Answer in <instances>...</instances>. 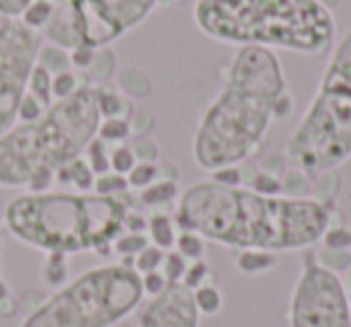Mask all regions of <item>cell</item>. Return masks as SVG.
Masks as SVG:
<instances>
[{"label":"cell","instance_id":"obj_30","mask_svg":"<svg viewBox=\"0 0 351 327\" xmlns=\"http://www.w3.org/2000/svg\"><path fill=\"white\" fill-rule=\"evenodd\" d=\"M128 191H130V186H128V178L121 176V173H101V176H97V181H94V193H99V195H108V197H125Z\"/></svg>","mask_w":351,"mask_h":327},{"label":"cell","instance_id":"obj_47","mask_svg":"<svg viewBox=\"0 0 351 327\" xmlns=\"http://www.w3.org/2000/svg\"><path fill=\"white\" fill-rule=\"evenodd\" d=\"M32 0H0V17H20Z\"/></svg>","mask_w":351,"mask_h":327},{"label":"cell","instance_id":"obj_48","mask_svg":"<svg viewBox=\"0 0 351 327\" xmlns=\"http://www.w3.org/2000/svg\"><path fill=\"white\" fill-rule=\"evenodd\" d=\"M8 296H10V289H8V284L0 279V301H5Z\"/></svg>","mask_w":351,"mask_h":327},{"label":"cell","instance_id":"obj_39","mask_svg":"<svg viewBox=\"0 0 351 327\" xmlns=\"http://www.w3.org/2000/svg\"><path fill=\"white\" fill-rule=\"evenodd\" d=\"M248 188H250V191H255V193H260V195H282V178L260 169V171L250 178Z\"/></svg>","mask_w":351,"mask_h":327},{"label":"cell","instance_id":"obj_6","mask_svg":"<svg viewBox=\"0 0 351 327\" xmlns=\"http://www.w3.org/2000/svg\"><path fill=\"white\" fill-rule=\"evenodd\" d=\"M330 51L320 87L284 147L289 164L313 181L351 159V29Z\"/></svg>","mask_w":351,"mask_h":327},{"label":"cell","instance_id":"obj_43","mask_svg":"<svg viewBox=\"0 0 351 327\" xmlns=\"http://www.w3.org/2000/svg\"><path fill=\"white\" fill-rule=\"evenodd\" d=\"M142 277V293L145 296H159L161 291H164L166 287H169V282L164 279V274H161V269H156V272H147V274H140Z\"/></svg>","mask_w":351,"mask_h":327},{"label":"cell","instance_id":"obj_21","mask_svg":"<svg viewBox=\"0 0 351 327\" xmlns=\"http://www.w3.org/2000/svg\"><path fill=\"white\" fill-rule=\"evenodd\" d=\"M193 301H195V308L200 315H217L224 308V293H221L219 287L207 282L193 291Z\"/></svg>","mask_w":351,"mask_h":327},{"label":"cell","instance_id":"obj_18","mask_svg":"<svg viewBox=\"0 0 351 327\" xmlns=\"http://www.w3.org/2000/svg\"><path fill=\"white\" fill-rule=\"evenodd\" d=\"M118 89L130 101H137V99H147L152 94V80L140 68H125L118 75Z\"/></svg>","mask_w":351,"mask_h":327},{"label":"cell","instance_id":"obj_49","mask_svg":"<svg viewBox=\"0 0 351 327\" xmlns=\"http://www.w3.org/2000/svg\"><path fill=\"white\" fill-rule=\"evenodd\" d=\"M341 282H344L346 291H351V267H349V269H346V272H344V279H341Z\"/></svg>","mask_w":351,"mask_h":327},{"label":"cell","instance_id":"obj_28","mask_svg":"<svg viewBox=\"0 0 351 327\" xmlns=\"http://www.w3.org/2000/svg\"><path fill=\"white\" fill-rule=\"evenodd\" d=\"M84 161L89 164L94 176H101V173L111 171V152H108L106 142L94 137V140L87 145V149H84Z\"/></svg>","mask_w":351,"mask_h":327},{"label":"cell","instance_id":"obj_19","mask_svg":"<svg viewBox=\"0 0 351 327\" xmlns=\"http://www.w3.org/2000/svg\"><path fill=\"white\" fill-rule=\"evenodd\" d=\"M36 65L49 70L51 75L73 70V65H70V51L63 49V46H56V44H41L39 56H36Z\"/></svg>","mask_w":351,"mask_h":327},{"label":"cell","instance_id":"obj_44","mask_svg":"<svg viewBox=\"0 0 351 327\" xmlns=\"http://www.w3.org/2000/svg\"><path fill=\"white\" fill-rule=\"evenodd\" d=\"M94 51L97 49H87V46H77V49L70 51V65H73V70H77L82 75L87 73V68L92 65Z\"/></svg>","mask_w":351,"mask_h":327},{"label":"cell","instance_id":"obj_14","mask_svg":"<svg viewBox=\"0 0 351 327\" xmlns=\"http://www.w3.org/2000/svg\"><path fill=\"white\" fill-rule=\"evenodd\" d=\"M234 265L245 277H258V274L269 272V269L277 265V253H272V250H260V248L234 250Z\"/></svg>","mask_w":351,"mask_h":327},{"label":"cell","instance_id":"obj_51","mask_svg":"<svg viewBox=\"0 0 351 327\" xmlns=\"http://www.w3.org/2000/svg\"><path fill=\"white\" fill-rule=\"evenodd\" d=\"M49 3H53V5H63V3H68V0H49Z\"/></svg>","mask_w":351,"mask_h":327},{"label":"cell","instance_id":"obj_4","mask_svg":"<svg viewBox=\"0 0 351 327\" xmlns=\"http://www.w3.org/2000/svg\"><path fill=\"white\" fill-rule=\"evenodd\" d=\"M128 210V197L46 191L12 197L3 221L29 248L63 255L97 250L104 255L123 234Z\"/></svg>","mask_w":351,"mask_h":327},{"label":"cell","instance_id":"obj_22","mask_svg":"<svg viewBox=\"0 0 351 327\" xmlns=\"http://www.w3.org/2000/svg\"><path fill=\"white\" fill-rule=\"evenodd\" d=\"M68 274H70L68 255L46 253V263H44V267H41V279H44V284L60 289L63 284H68Z\"/></svg>","mask_w":351,"mask_h":327},{"label":"cell","instance_id":"obj_15","mask_svg":"<svg viewBox=\"0 0 351 327\" xmlns=\"http://www.w3.org/2000/svg\"><path fill=\"white\" fill-rule=\"evenodd\" d=\"M178 224L171 215L166 212H154L152 217H147V239L152 245L161 250H173L176 239H178Z\"/></svg>","mask_w":351,"mask_h":327},{"label":"cell","instance_id":"obj_29","mask_svg":"<svg viewBox=\"0 0 351 327\" xmlns=\"http://www.w3.org/2000/svg\"><path fill=\"white\" fill-rule=\"evenodd\" d=\"M87 77L80 75L77 70H65V73L53 75V101H60V99H68L77 92L80 87H84Z\"/></svg>","mask_w":351,"mask_h":327},{"label":"cell","instance_id":"obj_32","mask_svg":"<svg viewBox=\"0 0 351 327\" xmlns=\"http://www.w3.org/2000/svg\"><path fill=\"white\" fill-rule=\"evenodd\" d=\"M128 186L135 188V191H145L152 183L159 181V164H147V161H137L132 171L128 173Z\"/></svg>","mask_w":351,"mask_h":327},{"label":"cell","instance_id":"obj_23","mask_svg":"<svg viewBox=\"0 0 351 327\" xmlns=\"http://www.w3.org/2000/svg\"><path fill=\"white\" fill-rule=\"evenodd\" d=\"M27 92L49 108L53 104V75L41 68V65H34V70L29 75V82H27Z\"/></svg>","mask_w":351,"mask_h":327},{"label":"cell","instance_id":"obj_13","mask_svg":"<svg viewBox=\"0 0 351 327\" xmlns=\"http://www.w3.org/2000/svg\"><path fill=\"white\" fill-rule=\"evenodd\" d=\"M94 89H97V106L99 113H101V121L104 118H130V113L135 111V104L118 87L94 84Z\"/></svg>","mask_w":351,"mask_h":327},{"label":"cell","instance_id":"obj_34","mask_svg":"<svg viewBox=\"0 0 351 327\" xmlns=\"http://www.w3.org/2000/svg\"><path fill=\"white\" fill-rule=\"evenodd\" d=\"M186 267H188V260L183 258L178 250H166L164 255V263H161V274L169 284H178L186 274Z\"/></svg>","mask_w":351,"mask_h":327},{"label":"cell","instance_id":"obj_53","mask_svg":"<svg viewBox=\"0 0 351 327\" xmlns=\"http://www.w3.org/2000/svg\"><path fill=\"white\" fill-rule=\"evenodd\" d=\"M0 20H3V17H0Z\"/></svg>","mask_w":351,"mask_h":327},{"label":"cell","instance_id":"obj_31","mask_svg":"<svg viewBox=\"0 0 351 327\" xmlns=\"http://www.w3.org/2000/svg\"><path fill=\"white\" fill-rule=\"evenodd\" d=\"M147 245H149L147 234H130V231H123V234L113 241L111 248H113V253H118L121 258L135 260V255L140 253L142 248H147Z\"/></svg>","mask_w":351,"mask_h":327},{"label":"cell","instance_id":"obj_9","mask_svg":"<svg viewBox=\"0 0 351 327\" xmlns=\"http://www.w3.org/2000/svg\"><path fill=\"white\" fill-rule=\"evenodd\" d=\"M289 327H351V298L339 274L320 267L311 248L289 301Z\"/></svg>","mask_w":351,"mask_h":327},{"label":"cell","instance_id":"obj_40","mask_svg":"<svg viewBox=\"0 0 351 327\" xmlns=\"http://www.w3.org/2000/svg\"><path fill=\"white\" fill-rule=\"evenodd\" d=\"M44 111H46V106L39 101L36 97H32L29 92L22 97V101H20V108H17V123H32V121H36V118H41L44 116Z\"/></svg>","mask_w":351,"mask_h":327},{"label":"cell","instance_id":"obj_46","mask_svg":"<svg viewBox=\"0 0 351 327\" xmlns=\"http://www.w3.org/2000/svg\"><path fill=\"white\" fill-rule=\"evenodd\" d=\"M291 113H293V99L289 92H284L277 99V104H274V121H289Z\"/></svg>","mask_w":351,"mask_h":327},{"label":"cell","instance_id":"obj_35","mask_svg":"<svg viewBox=\"0 0 351 327\" xmlns=\"http://www.w3.org/2000/svg\"><path fill=\"white\" fill-rule=\"evenodd\" d=\"M137 164V156L132 152V147L128 142L123 145H116L111 149V171L113 173H121V176H128L132 171V167Z\"/></svg>","mask_w":351,"mask_h":327},{"label":"cell","instance_id":"obj_5","mask_svg":"<svg viewBox=\"0 0 351 327\" xmlns=\"http://www.w3.org/2000/svg\"><path fill=\"white\" fill-rule=\"evenodd\" d=\"M99 123L94 84L53 101L36 121L15 123L0 135V188H27L39 176H56L60 167L84 154Z\"/></svg>","mask_w":351,"mask_h":327},{"label":"cell","instance_id":"obj_36","mask_svg":"<svg viewBox=\"0 0 351 327\" xmlns=\"http://www.w3.org/2000/svg\"><path fill=\"white\" fill-rule=\"evenodd\" d=\"M210 274H212V269H210V265H207L205 258H202V260H193V263H188L186 274H183L181 284L191 289V291H195L197 287H202V284L210 282Z\"/></svg>","mask_w":351,"mask_h":327},{"label":"cell","instance_id":"obj_33","mask_svg":"<svg viewBox=\"0 0 351 327\" xmlns=\"http://www.w3.org/2000/svg\"><path fill=\"white\" fill-rule=\"evenodd\" d=\"M164 255H166V250H161V248H156V245L149 243L147 248H142L140 253L135 255V260H132V267H135L137 274L156 272V269H161Z\"/></svg>","mask_w":351,"mask_h":327},{"label":"cell","instance_id":"obj_8","mask_svg":"<svg viewBox=\"0 0 351 327\" xmlns=\"http://www.w3.org/2000/svg\"><path fill=\"white\" fill-rule=\"evenodd\" d=\"M156 10V0H68L41 32L49 44L73 51L77 46L106 49L140 27Z\"/></svg>","mask_w":351,"mask_h":327},{"label":"cell","instance_id":"obj_20","mask_svg":"<svg viewBox=\"0 0 351 327\" xmlns=\"http://www.w3.org/2000/svg\"><path fill=\"white\" fill-rule=\"evenodd\" d=\"M315 181H313L308 173H303L301 169L289 167L282 173V195L287 197H311Z\"/></svg>","mask_w":351,"mask_h":327},{"label":"cell","instance_id":"obj_27","mask_svg":"<svg viewBox=\"0 0 351 327\" xmlns=\"http://www.w3.org/2000/svg\"><path fill=\"white\" fill-rule=\"evenodd\" d=\"M313 255H315L317 265L332 274H344L351 267V250H337L322 245L320 250H313Z\"/></svg>","mask_w":351,"mask_h":327},{"label":"cell","instance_id":"obj_3","mask_svg":"<svg viewBox=\"0 0 351 327\" xmlns=\"http://www.w3.org/2000/svg\"><path fill=\"white\" fill-rule=\"evenodd\" d=\"M193 22L219 44L303 56L327 53L337 36L335 15L322 0H197Z\"/></svg>","mask_w":351,"mask_h":327},{"label":"cell","instance_id":"obj_12","mask_svg":"<svg viewBox=\"0 0 351 327\" xmlns=\"http://www.w3.org/2000/svg\"><path fill=\"white\" fill-rule=\"evenodd\" d=\"M94 181H97V176L84 161V156L68 161L65 167L56 171V183L63 188H73L75 193H94Z\"/></svg>","mask_w":351,"mask_h":327},{"label":"cell","instance_id":"obj_10","mask_svg":"<svg viewBox=\"0 0 351 327\" xmlns=\"http://www.w3.org/2000/svg\"><path fill=\"white\" fill-rule=\"evenodd\" d=\"M41 44V32L29 29L20 17L0 20V135L17 123V108L27 94Z\"/></svg>","mask_w":351,"mask_h":327},{"label":"cell","instance_id":"obj_24","mask_svg":"<svg viewBox=\"0 0 351 327\" xmlns=\"http://www.w3.org/2000/svg\"><path fill=\"white\" fill-rule=\"evenodd\" d=\"M53 12H56V5L49 3V0H32L29 5L22 10L20 20L25 22L29 29L44 32L46 25L51 22V17H53Z\"/></svg>","mask_w":351,"mask_h":327},{"label":"cell","instance_id":"obj_50","mask_svg":"<svg viewBox=\"0 0 351 327\" xmlns=\"http://www.w3.org/2000/svg\"><path fill=\"white\" fill-rule=\"evenodd\" d=\"M176 3H178V0H156V8H159V5L169 8V5H176Z\"/></svg>","mask_w":351,"mask_h":327},{"label":"cell","instance_id":"obj_16","mask_svg":"<svg viewBox=\"0 0 351 327\" xmlns=\"http://www.w3.org/2000/svg\"><path fill=\"white\" fill-rule=\"evenodd\" d=\"M178 197H181V188H178V181H166V178H159V181L152 183L149 188L140 191V202L145 207H152V210H159V207L173 205Z\"/></svg>","mask_w":351,"mask_h":327},{"label":"cell","instance_id":"obj_26","mask_svg":"<svg viewBox=\"0 0 351 327\" xmlns=\"http://www.w3.org/2000/svg\"><path fill=\"white\" fill-rule=\"evenodd\" d=\"M173 250H178V253H181L183 258L188 260V263H193V260H202V258H205L207 241L202 239L200 234H195V231L181 229V231H178V239H176Z\"/></svg>","mask_w":351,"mask_h":327},{"label":"cell","instance_id":"obj_45","mask_svg":"<svg viewBox=\"0 0 351 327\" xmlns=\"http://www.w3.org/2000/svg\"><path fill=\"white\" fill-rule=\"evenodd\" d=\"M123 231H130V234H147V217H142L140 212L128 210L125 221H123Z\"/></svg>","mask_w":351,"mask_h":327},{"label":"cell","instance_id":"obj_52","mask_svg":"<svg viewBox=\"0 0 351 327\" xmlns=\"http://www.w3.org/2000/svg\"><path fill=\"white\" fill-rule=\"evenodd\" d=\"M0 245H3V239H0Z\"/></svg>","mask_w":351,"mask_h":327},{"label":"cell","instance_id":"obj_37","mask_svg":"<svg viewBox=\"0 0 351 327\" xmlns=\"http://www.w3.org/2000/svg\"><path fill=\"white\" fill-rule=\"evenodd\" d=\"M322 245L337 250H351V229L344 224H330L322 234Z\"/></svg>","mask_w":351,"mask_h":327},{"label":"cell","instance_id":"obj_17","mask_svg":"<svg viewBox=\"0 0 351 327\" xmlns=\"http://www.w3.org/2000/svg\"><path fill=\"white\" fill-rule=\"evenodd\" d=\"M116 70H118L116 53L111 51V46H106V49L94 51L92 65L87 68L84 77H87L89 84H108V80H113V75H116Z\"/></svg>","mask_w":351,"mask_h":327},{"label":"cell","instance_id":"obj_11","mask_svg":"<svg viewBox=\"0 0 351 327\" xmlns=\"http://www.w3.org/2000/svg\"><path fill=\"white\" fill-rule=\"evenodd\" d=\"M137 327H200V313L188 287L169 284L159 296H152L137 315Z\"/></svg>","mask_w":351,"mask_h":327},{"label":"cell","instance_id":"obj_41","mask_svg":"<svg viewBox=\"0 0 351 327\" xmlns=\"http://www.w3.org/2000/svg\"><path fill=\"white\" fill-rule=\"evenodd\" d=\"M130 130L132 135H149V130L154 128V113L147 111V108H135V111L130 113Z\"/></svg>","mask_w":351,"mask_h":327},{"label":"cell","instance_id":"obj_7","mask_svg":"<svg viewBox=\"0 0 351 327\" xmlns=\"http://www.w3.org/2000/svg\"><path fill=\"white\" fill-rule=\"evenodd\" d=\"M142 277L128 265H101L56 289L22 327H113L140 308Z\"/></svg>","mask_w":351,"mask_h":327},{"label":"cell","instance_id":"obj_2","mask_svg":"<svg viewBox=\"0 0 351 327\" xmlns=\"http://www.w3.org/2000/svg\"><path fill=\"white\" fill-rule=\"evenodd\" d=\"M287 89L277 51L236 49L224 73V87L197 121L193 159L202 171L239 167L255 154L274 123V104Z\"/></svg>","mask_w":351,"mask_h":327},{"label":"cell","instance_id":"obj_1","mask_svg":"<svg viewBox=\"0 0 351 327\" xmlns=\"http://www.w3.org/2000/svg\"><path fill=\"white\" fill-rule=\"evenodd\" d=\"M173 219L178 229L195 231L231 250L284 253L315 245L335 219V202L260 195L250 188H226L207 178L181 193Z\"/></svg>","mask_w":351,"mask_h":327},{"label":"cell","instance_id":"obj_25","mask_svg":"<svg viewBox=\"0 0 351 327\" xmlns=\"http://www.w3.org/2000/svg\"><path fill=\"white\" fill-rule=\"evenodd\" d=\"M97 137L106 142V145H123V142H128L132 137L130 121L128 118H104L99 123Z\"/></svg>","mask_w":351,"mask_h":327},{"label":"cell","instance_id":"obj_38","mask_svg":"<svg viewBox=\"0 0 351 327\" xmlns=\"http://www.w3.org/2000/svg\"><path fill=\"white\" fill-rule=\"evenodd\" d=\"M132 152H135L137 161H147V164H159V145L152 140L149 135H132L130 142Z\"/></svg>","mask_w":351,"mask_h":327},{"label":"cell","instance_id":"obj_42","mask_svg":"<svg viewBox=\"0 0 351 327\" xmlns=\"http://www.w3.org/2000/svg\"><path fill=\"white\" fill-rule=\"evenodd\" d=\"M210 181L219 183V186H226V188H239L241 183H243V171H241L239 167H221L210 173Z\"/></svg>","mask_w":351,"mask_h":327}]
</instances>
